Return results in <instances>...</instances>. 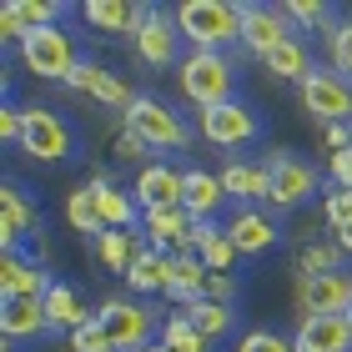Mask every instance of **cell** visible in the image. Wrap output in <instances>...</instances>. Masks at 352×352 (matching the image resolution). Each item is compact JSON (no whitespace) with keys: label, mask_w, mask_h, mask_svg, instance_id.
I'll return each instance as SVG.
<instances>
[{"label":"cell","mask_w":352,"mask_h":352,"mask_svg":"<svg viewBox=\"0 0 352 352\" xmlns=\"http://www.w3.org/2000/svg\"><path fill=\"white\" fill-rule=\"evenodd\" d=\"M176 25L191 51H221L242 41V0H182Z\"/></svg>","instance_id":"6da1fadb"},{"label":"cell","mask_w":352,"mask_h":352,"mask_svg":"<svg viewBox=\"0 0 352 352\" xmlns=\"http://www.w3.org/2000/svg\"><path fill=\"white\" fill-rule=\"evenodd\" d=\"M176 81H182V96L197 111L236 101V71L221 51H186V60L176 66Z\"/></svg>","instance_id":"7a4b0ae2"},{"label":"cell","mask_w":352,"mask_h":352,"mask_svg":"<svg viewBox=\"0 0 352 352\" xmlns=\"http://www.w3.org/2000/svg\"><path fill=\"white\" fill-rule=\"evenodd\" d=\"M21 66L41 81H66L81 71V51H76V36L66 25H45V30H30L21 41Z\"/></svg>","instance_id":"3957f363"},{"label":"cell","mask_w":352,"mask_h":352,"mask_svg":"<svg viewBox=\"0 0 352 352\" xmlns=\"http://www.w3.org/2000/svg\"><path fill=\"white\" fill-rule=\"evenodd\" d=\"M96 322L106 327V338L116 352H141L151 342H162V322L166 317H156L151 307H141L131 297H106L101 307H96Z\"/></svg>","instance_id":"277c9868"},{"label":"cell","mask_w":352,"mask_h":352,"mask_svg":"<svg viewBox=\"0 0 352 352\" xmlns=\"http://www.w3.org/2000/svg\"><path fill=\"white\" fill-rule=\"evenodd\" d=\"M121 126H131L151 151H186L191 146V126L176 116V106L156 101V96H136L131 111L121 116Z\"/></svg>","instance_id":"5b68a950"},{"label":"cell","mask_w":352,"mask_h":352,"mask_svg":"<svg viewBox=\"0 0 352 352\" xmlns=\"http://www.w3.org/2000/svg\"><path fill=\"white\" fill-rule=\"evenodd\" d=\"M131 45H136V60L141 66H156V71H166V66H182V25H176V10H166V6H146V21L136 25V36H131Z\"/></svg>","instance_id":"8992f818"},{"label":"cell","mask_w":352,"mask_h":352,"mask_svg":"<svg viewBox=\"0 0 352 352\" xmlns=\"http://www.w3.org/2000/svg\"><path fill=\"white\" fill-rule=\"evenodd\" d=\"M21 151L30 156V162H66V156L76 151V131L66 126V116H56L51 106H25V136H21Z\"/></svg>","instance_id":"52a82bcc"},{"label":"cell","mask_w":352,"mask_h":352,"mask_svg":"<svg viewBox=\"0 0 352 352\" xmlns=\"http://www.w3.org/2000/svg\"><path fill=\"white\" fill-rule=\"evenodd\" d=\"M297 91H302V111L312 121H322V126H347L352 121V81H342L332 66L327 71L317 66Z\"/></svg>","instance_id":"ba28073f"},{"label":"cell","mask_w":352,"mask_h":352,"mask_svg":"<svg viewBox=\"0 0 352 352\" xmlns=\"http://www.w3.org/2000/svg\"><path fill=\"white\" fill-rule=\"evenodd\" d=\"M297 317H347L352 307V272H327V277H297L292 287Z\"/></svg>","instance_id":"9c48e42d"},{"label":"cell","mask_w":352,"mask_h":352,"mask_svg":"<svg viewBox=\"0 0 352 352\" xmlns=\"http://www.w3.org/2000/svg\"><path fill=\"white\" fill-rule=\"evenodd\" d=\"M197 126H201V136L212 141V146H221V151L252 146V141L262 136V116H257V111H252L247 101H227V106L201 111V116H197Z\"/></svg>","instance_id":"30bf717a"},{"label":"cell","mask_w":352,"mask_h":352,"mask_svg":"<svg viewBox=\"0 0 352 352\" xmlns=\"http://www.w3.org/2000/svg\"><path fill=\"white\" fill-rule=\"evenodd\" d=\"M267 176H272V206L277 212H292V206H302L307 197H317V166L302 162V156L292 151H272L267 156Z\"/></svg>","instance_id":"8fae6325"},{"label":"cell","mask_w":352,"mask_h":352,"mask_svg":"<svg viewBox=\"0 0 352 352\" xmlns=\"http://www.w3.org/2000/svg\"><path fill=\"white\" fill-rule=\"evenodd\" d=\"M297 30L292 21H287V10L282 6H257V0H242V51L252 56H272L277 45H287Z\"/></svg>","instance_id":"7c38bea8"},{"label":"cell","mask_w":352,"mask_h":352,"mask_svg":"<svg viewBox=\"0 0 352 352\" xmlns=\"http://www.w3.org/2000/svg\"><path fill=\"white\" fill-rule=\"evenodd\" d=\"M25 236H41V212L15 182L0 186V252H21Z\"/></svg>","instance_id":"4fadbf2b"},{"label":"cell","mask_w":352,"mask_h":352,"mask_svg":"<svg viewBox=\"0 0 352 352\" xmlns=\"http://www.w3.org/2000/svg\"><path fill=\"white\" fill-rule=\"evenodd\" d=\"M141 232H146V247L166 252H191V212L186 206H151V212H141Z\"/></svg>","instance_id":"5bb4252c"},{"label":"cell","mask_w":352,"mask_h":352,"mask_svg":"<svg viewBox=\"0 0 352 352\" xmlns=\"http://www.w3.org/2000/svg\"><path fill=\"white\" fill-rule=\"evenodd\" d=\"M71 86L81 91V96H91V101H101V106H111V111H131V101H136V91L126 86V76H116L111 66H101V60H81V71L71 76Z\"/></svg>","instance_id":"9a60e30c"},{"label":"cell","mask_w":352,"mask_h":352,"mask_svg":"<svg viewBox=\"0 0 352 352\" xmlns=\"http://www.w3.org/2000/svg\"><path fill=\"white\" fill-rule=\"evenodd\" d=\"M56 287V277L45 267H36L25 252H0V302L10 297H45Z\"/></svg>","instance_id":"2e32d148"},{"label":"cell","mask_w":352,"mask_h":352,"mask_svg":"<svg viewBox=\"0 0 352 352\" xmlns=\"http://www.w3.org/2000/svg\"><path fill=\"white\" fill-rule=\"evenodd\" d=\"M86 186H91V197H96V212H101L106 232H131V227H141V201L131 197V191H121L106 171H96Z\"/></svg>","instance_id":"e0dca14e"},{"label":"cell","mask_w":352,"mask_h":352,"mask_svg":"<svg viewBox=\"0 0 352 352\" xmlns=\"http://www.w3.org/2000/svg\"><path fill=\"white\" fill-rule=\"evenodd\" d=\"M131 197L141 201V212H151V206H182V197H186V171L162 166V162H156V166H141Z\"/></svg>","instance_id":"ac0fdd59"},{"label":"cell","mask_w":352,"mask_h":352,"mask_svg":"<svg viewBox=\"0 0 352 352\" xmlns=\"http://www.w3.org/2000/svg\"><path fill=\"white\" fill-rule=\"evenodd\" d=\"M227 236L242 257H262L267 247H277V221L267 212H257V206H236L232 221H227Z\"/></svg>","instance_id":"d6986e66"},{"label":"cell","mask_w":352,"mask_h":352,"mask_svg":"<svg viewBox=\"0 0 352 352\" xmlns=\"http://www.w3.org/2000/svg\"><path fill=\"white\" fill-rule=\"evenodd\" d=\"M0 332H6V342H25V338L51 332V322H45V302L41 297H10V302H0Z\"/></svg>","instance_id":"ffe728a7"},{"label":"cell","mask_w":352,"mask_h":352,"mask_svg":"<svg viewBox=\"0 0 352 352\" xmlns=\"http://www.w3.org/2000/svg\"><path fill=\"white\" fill-rule=\"evenodd\" d=\"M297 352H352L347 317H307L297 322Z\"/></svg>","instance_id":"44dd1931"},{"label":"cell","mask_w":352,"mask_h":352,"mask_svg":"<svg viewBox=\"0 0 352 352\" xmlns=\"http://www.w3.org/2000/svg\"><path fill=\"white\" fill-rule=\"evenodd\" d=\"M81 15L106 30V36H136V25L146 21V6H131V0H86Z\"/></svg>","instance_id":"7402d4cb"},{"label":"cell","mask_w":352,"mask_h":352,"mask_svg":"<svg viewBox=\"0 0 352 352\" xmlns=\"http://www.w3.org/2000/svg\"><path fill=\"white\" fill-rule=\"evenodd\" d=\"M146 252V232L131 227V232H101L96 236V262H101L106 272H116V277H126L131 272V262Z\"/></svg>","instance_id":"603a6c76"},{"label":"cell","mask_w":352,"mask_h":352,"mask_svg":"<svg viewBox=\"0 0 352 352\" xmlns=\"http://www.w3.org/2000/svg\"><path fill=\"white\" fill-rule=\"evenodd\" d=\"M221 191L236 197V201H267L272 197L267 162H227L221 166Z\"/></svg>","instance_id":"cb8c5ba5"},{"label":"cell","mask_w":352,"mask_h":352,"mask_svg":"<svg viewBox=\"0 0 352 352\" xmlns=\"http://www.w3.org/2000/svg\"><path fill=\"white\" fill-rule=\"evenodd\" d=\"M221 201H227V191H221V176L191 166V171H186V197H182V206L191 212V221H217Z\"/></svg>","instance_id":"d4e9b609"},{"label":"cell","mask_w":352,"mask_h":352,"mask_svg":"<svg viewBox=\"0 0 352 352\" xmlns=\"http://www.w3.org/2000/svg\"><path fill=\"white\" fill-rule=\"evenodd\" d=\"M171 277H176V257H166V252H156V247H146V252L131 262V272H126L131 292H141V297L171 292Z\"/></svg>","instance_id":"484cf974"},{"label":"cell","mask_w":352,"mask_h":352,"mask_svg":"<svg viewBox=\"0 0 352 352\" xmlns=\"http://www.w3.org/2000/svg\"><path fill=\"white\" fill-rule=\"evenodd\" d=\"M41 302H45V322H51V332H66V338H71L76 327H86L91 317H96V312H91L86 302L71 292L66 282H56V287H51V292H45Z\"/></svg>","instance_id":"4316f807"},{"label":"cell","mask_w":352,"mask_h":352,"mask_svg":"<svg viewBox=\"0 0 352 352\" xmlns=\"http://www.w3.org/2000/svg\"><path fill=\"white\" fill-rule=\"evenodd\" d=\"M186 312V322L201 332L206 342H221V338H232L236 332V307H227V302H191V307H182Z\"/></svg>","instance_id":"83f0119b"},{"label":"cell","mask_w":352,"mask_h":352,"mask_svg":"<svg viewBox=\"0 0 352 352\" xmlns=\"http://www.w3.org/2000/svg\"><path fill=\"white\" fill-rule=\"evenodd\" d=\"M206 262L197 257V252H176V277H171V302H182V307H191V302H201L206 297Z\"/></svg>","instance_id":"f1b7e54d"},{"label":"cell","mask_w":352,"mask_h":352,"mask_svg":"<svg viewBox=\"0 0 352 352\" xmlns=\"http://www.w3.org/2000/svg\"><path fill=\"white\" fill-rule=\"evenodd\" d=\"M267 71L277 76V81H297V86H302V81H307V76H312L317 66H312V51H307V45H302V41L292 36L287 45H277V51L267 56Z\"/></svg>","instance_id":"f546056e"},{"label":"cell","mask_w":352,"mask_h":352,"mask_svg":"<svg viewBox=\"0 0 352 352\" xmlns=\"http://www.w3.org/2000/svg\"><path fill=\"white\" fill-rule=\"evenodd\" d=\"M347 252L338 242H307L297 252V277H327V272H342Z\"/></svg>","instance_id":"4dcf8cb0"},{"label":"cell","mask_w":352,"mask_h":352,"mask_svg":"<svg viewBox=\"0 0 352 352\" xmlns=\"http://www.w3.org/2000/svg\"><path fill=\"white\" fill-rule=\"evenodd\" d=\"M66 221H71V227L81 232V236H91V242L106 232L101 212H96V197H91V186H76L71 197H66Z\"/></svg>","instance_id":"1f68e13d"},{"label":"cell","mask_w":352,"mask_h":352,"mask_svg":"<svg viewBox=\"0 0 352 352\" xmlns=\"http://www.w3.org/2000/svg\"><path fill=\"white\" fill-rule=\"evenodd\" d=\"M162 347L166 352H212L217 342H206L201 332L186 322V312H171L166 322H162Z\"/></svg>","instance_id":"d6a6232c"},{"label":"cell","mask_w":352,"mask_h":352,"mask_svg":"<svg viewBox=\"0 0 352 352\" xmlns=\"http://www.w3.org/2000/svg\"><path fill=\"white\" fill-rule=\"evenodd\" d=\"M6 6L15 10V21H21L25 30L60 25V15H66V6H60V0H6Z\"/></svg>","instance_id":"836d02e7"},{"label":"cell","mask_w":352,"mask_h":352,"mask_svg":"<svg viewBox=\"0 0 352 352\" xmlns=\"http://www.w3.org/2000/svg\"><path fill=\"white\" fill-rule=\"evenodd\" d=\"M282 10H287V21L292 25H302V30H317V25H338L332 21V6L327 0H282Z\"/></svg>","instance_id":"e575fe53"},{"label":"cell","mask_w":352,"mask_h":352,"mask_svg":"<svg viewBox=\"0 0 352 352\" xmlns=\"http://www.w3.org/2000/svg\"><path fill=\"white\" fill-rule=\"evenodd\" d=\"M327 60L342 81H352V21H338L327 30Z\"/></svg>","instance_id":"d590c367"},{"label":"cell","mask_w":352,"mask_h":352,"mask_svg":"<svg viewBox=\"0 0 352 352\" xmlns=\"http://www.w3.org/2000/svg\"><path fill=\"white\" fill-rule=\"evenodd\" d=\"M322 217H327L332 232L352 227V186H327L322 191Z\"/></svg>","instance_id":"8d00e7d4"},{"label":"cell","mask_w":352,"mask_h":352,"mask_svg":"<svg viewBox=\"0 0 352 352\" xmlns=\"http://www.w3.org/2000/svg\"><path fill=\"white\" fill-rule=\"evenodd\" d=\"M236 352H297V338H282V332L257 327V332H247V338L236 342Z\"/></svg>","instance_id":"74e56055"},{"label":"cell","mask_w":352,"mask_h":352,"mask_svg":"<svg viewBox=\"0 0 352 352\" xmlns=\"http://www.w3.org/2000/svg\"><path fill=\"white\" fill-rule=\"evenodd\" d=\"M71 352H116V347H111L106 327H101V322L91 317L86 327H76V332H71Z\"/></svg>","instance_id":"f35d334b"},{"label":"cell","mask_w":352,"mask_h":352,"mask_svg":"<svg viewBox=\"0 0 352 352\" xmlns=\"http://www.w3.org/2000/svg\"><path fill=\"white\" fill-rule=\"evenodd\" d=\"M111 151H116V162H146V156H151V146L131 131V126H121V131L111 136Z\"/></svg>","instance_id":"ab89813d"},{"label":"cell","mask_w":352,"mask_h":352,"mask_svg":"<svg viewBox=\"0 0 352 352\" xmlns=\"http://www.w3.org/2000/svg\"><path fill=\"white\" fill-rule=\"evenodd\" d=\"M21 136H25V111L6 106L0 111V141H6V146H21Z\"/></svg>","instance_id":"60d3db41"},{"label":"cell","mask_w":352,"mask_h":352,"mask_svg":"<svg viewBox=\"0 0 352 352\" xmlns=\"http://www.w3.org/2000/svg\"><path fill=\"white\" fill-rule=\"evenodd\" d=\"M206 302H236V277L232 272H212V277H206Z\"/></svg>","instance_id":"b9f144b4"},{"label":"cell","mask_w":352,"mask_h":352,"mask_svg":"<svg viewBox=\"0 0 352 352\" xmlns=\"http://www.w3.org/2000/svg\"><path fill=\"white\" fill-rule=\"evenodd\" d=\"M327 176H332V186H352V146L327 162Z\"/></svg>","instance_id":"7bdbcfd3"},{"label":"cell","mask_w":352,"mask_h":352,"mask_svg":"<svg viewBox=\"0 0 352 352\" xmlns=\"http://www.w3.org/2000/svg\"><path fill=\"white\" fill-rule=\"evenodd\" d=\"M352 146V121L347 126H327V151L338 156V151H347Z\"/></svg>","instance_id":"ee69618b"},{"label":"cell","mask_w":352,"mask_h":352,"mask_svg":"<svg viewBox=\"0 0 352 352\" xmlns=\"http://www.w3.org/2000/svg\"><path fill=\"white\" fill-rule=\"evenodd\" d=\"M332 236H338V247H342L347 257H352V227H342V232H332Z\"/></svg>","instance_id":"f6af8a7d"},{"label":"cell","mask_w":352,"mask_h":352,"mask_svg":"<svg viewBox=\"0 0 352 352\" xmlns=\"http://www.w3.org/2000/svg\"><path fill=\"white\" fill-rule=\"evenodd\" d=\"M141 352H166V347H162V342H151V347H141Z\"/></svg>","instance_id":"bcb514c9"},{"label":"cell","mask_w":352,"mask_h":352,"mask_svg":"<svg viewBox=\"0 0 352 352\" xmlns=\"http://www.w3.org/2000/svg\"><path fill=\"white\" fill-rule=\"evenodd\" d=\"M347 322H352V307H347Z\"/></svg>","instance_id":"7dc6e473"}]
</instances>
